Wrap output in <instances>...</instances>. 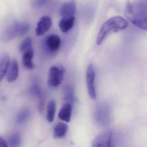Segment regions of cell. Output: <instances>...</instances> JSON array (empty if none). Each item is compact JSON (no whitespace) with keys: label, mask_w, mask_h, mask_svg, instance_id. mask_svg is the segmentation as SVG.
Instances as JSON below:
<instances>
[{"label":"cell","mask_w":147,"mask_h":147,"mask_svg":"<svg viewBox=\"0 0 147 147\" xmlns=\"http://www.w3.org/2000/svg\"><path fill=\"white\" fill-rule=\"evenodd\" d=\"M124 13L126 18L133 25L147 31V3L128 1Z\"/></svg>","instance_id":"obj_1"},{"label":"cell","mask_w":147,"mask_h":147,"mask_svg":"<svg viewBox=\"0 0 147 147\" xmlns=\"http://www.w3.org/2000/svg\"><path fill=\"white\" fill-rule=\"evenodd\" d=\"M128 26V22L121 16L111 17L105 22L101 27L97 38V45H99L102 44L111 34L124 30Z\"/></svg>","instance_id":"obj_2"},{"label":"cell","mask_w":147,"mask_h":147,"mask_svg":"<svg viewBox=\"0 0 147 147\" xmlns=\"http://www.w3.org/2000/svg\"><path fill=\"white\" fill-rule=\"evenodd\" d=\"M65 69L61 65H53L50 68L47 78V84L53 88L58 87L63 80Z\"/></svg>","instance_id":"obj_3"},{"label":"cell","mask_w":147,"mask_h":147,"mask_svg":"<svg viewBox=\"0 0 147 147\" xmlns=\"http://www.w3.org/2000/svg\"><path fill=\"white\" fill-rule=\"evenodd\" d=\"M92 147H115V137L111 131L102 132L97 136L92 142Z\"/></svg>","instance_id":"obj_4"},{"label":"cell","mask_w":147,"mask_h":147,"mask_svg":"<svg viewBox=\"0 0 147 147\" xmlns=\"http://www.w3.org/2000/svg\"><path fill=\"white\" fill-rule=\"evenodd\" d=\"M95 78L96 72L93 65L90 64L86 70V80L88 93L90 97L92 100H95L96 98Z\"/></svg>","instance_id":"obj_5"},{"label":"cell","mask_w":147,"mask_h":147,"mask_svg":"<svg viewBox=\"0 0 147 147\" xmlns=\"http://www.w3.org/2000/svg\"><path fill=\"white\" fill-rule=\"evenodd\" d=\"M19 24V21L14 20L9 24L3 29L1 34L2 41L4 42H9L18 35Z\"/></svg>","instance_id":"obj_6"},{"label":"cell","mask_w":147,"mask_h":147,"mask_svg":"<svg viewBox=\"0 0 147 147\" xmlns=\"http://www.w3.org/2000/svg\"><path fill=\"white\" fill-rule=\"evenodd\" d=\"M61 45L60 37L56 34H52L48 35L44 42V47L48 53L53 54L57 52Z\"/></svg>","instance_id":"obj_7"},{"label":"cell","mask_w":147,"mask_h":147,"mask_svg":"<svg viewBox=\"0 0 147 147\" xmlns=\"http://www.w3.org/2000/svg\"><path fill=\"white\" fill-rule=\"evenodd\" d=\"M52 20L50 16H44L39 20L35 30V34L40 36L46 33L51 28Z\"/></svg>","instance_id":"obj_8"},{"label":"cell","mask_w":147,"mask_h":147,"mask_svg":"<svg viewBox=\"0 0 147 147\" xmlns=\"http://www.w3.org/2000/svg\"><path fill=\"white\" fill-rule=\"evenodd\" d=\"M76 13V3L74 0L65 3L59 9V13L63 18L74 16Z\"/></svg>","instance_id":"obj_9"},{"label":"cell","mask_w":147,"mask_h":147,"mask_svg":"<svg viewBox=\"0 0 147 147\" xmlns=\"http://www.w3.org/2000/svg\"><path fill=\"white\" fill-rule=\"evenodd\" d=\"M19 66L18 62L16 59H13L9 62L6 73V78L9 82L15 81L19 76Z\"/></svg>","instance_id":"obj_10"},{"label":"cell","mask_w":147,"mask_h":147,"mask_svg":"<svg viewBox=\"0 0 147 147\" xmlns=\"http://www.w3.org/2000/svg\"><path fill=\"white\" fill-rule=\"evenodd\" d=\"M72 111V104L69 103H65L59 111V118L65 122H69L71 118Z\"/></svg>","instance_id":"obj_11"},{"label":"cell","mask_w":147,"mask_h":147,"mask_svg":"<svg viewBox=\"0 0 147 147\" xmlns=\"http://www.w3.org/2000/svg\"><path fill=\"white\" fill-rule=\"evenodd\" d=\"M75 22V17H63L59 22V27L63 32H69L73 27Z\"/></svg>","instance_id":"obj_12"},{"label":"cell","mask_w":147,"mask_h":147,"mask_svg":"<svg viewBox=\"0 0 147 147\" xmlns=\"http://www.w3.org/2000/svg\"><path fill=\"white\" fill-rule=\"evenodd\" d=\"M34 56L33 48L26 51L22 53V63L23 66L28 69H32L34 68L33 59Z\"/></svg>","instance_id":"obj_13"},{"label":"cell","mask_w":147,"mask_h":147,"mask_svg":"<svg viewBox=\"0 0 147 147\" xmlns=\"http://www.w3.org/2000/svg\"><path fill=\"white\" fill-rule=\"evenodd\" d=\"M9 62V57L7 53H3L0 55V82L6 75Z\"/></svg>","instance_id":"obj_14"},{"label":"cell","mask_w":147,"mask_h":147,"mask_svg":"<svg viewBox=\"0 0 147 147\" xmlns=\"http://www.w3.org/2000/svg\"><path fill=\"white\" fill-rule=\"evenodd\" d=\"M68 126L64 123H59L54 127L53 136L55 139H61L66 135L68 131Z\"/></svg>","instance_id":"obj_15"},{"label":"cell","mask_w":147,"mask_h":147,"mask_svg":"<svg viewBox=\"0 0 147 147\" xmlns=\"http://www.w3.org/2000/svg\"><path fill=\"white\" fill-rule=\"evenodd\" d=\"M56 110V102L54 100H51L49 102L47 107V119L48 122L51 123L54 121Z\"/></svg>","instance_id":"obj_16"},{"label":"cell","mask_w":147,"mask_h":147,"mask_svg":"<svg viewBox=\"0 0 147 147\" xmlns=\"http://www.w3.org/2000/svg\"><path fill=\"white\" fill-rule=\"evenodd\" d=\"M31 111L29 109H24L22 110L16 117V123L18 124H22L28 120L31 116Z\"/></svg>","instance_id":"obj_17"},{"label":"cell","mask_w":147,"mask_h":147,"mask_svg":"<svg viewBox=\"0 0 147 147\" xmlns=\"http://www.w3.org/2000/svg\"><path fill=\"white\" fill-rule=\"evenodd\" d=\"M8 143L10 147H20L21 144V138L18 133H14L8 138Z\"/></svg>","instance_id":"obj_18"},{"label":"cell","mask_w":147,"mask_h":147,"mask_svg":"<svg viewBox=\"0 0 147 147\" xmlns=\"http://www.w3.org/2000/svg\"><path fill=\"white\" fill-rule=\"evenodd\" d=\"M32 48H33V47L32 39L31 38L28 37V38H26L22 42L19 47V50L22 53H23Z\"/></svg>","instance_id":"obj_19"},{"label":"cell","mask_w":147,"mask_h":147,"mask_svg":"<svg viewBox=\"0 0 147 147\" xmlns=\"http://www.w3.org/2000/svg\"><path fill=\"white\" fill-rule=\"evenodd\" d=\"M30 28V26L28 23L26 22H20L18 35L21 37L24 36L28 32Z\"/></svg>","instance_id":"obj_20"},{"label":"cell","mask_w":147,"mask_h":147,"mask_svg":"<svg viewBox=\"0 0 147 147\" xmlns=\"http://www.w3.org/2000/svg\"><path fill=\"white\" fill-rule=\"evenodd\" d=\"M65 100L66 101L65 103H69L72 104L73 101L74 94L73 89L70 86H67L65 89Z\"/></svg>","instance_id":"obj_21"},{"label":"cell","mask_w":147,"mask_h":147,"mask_svg":"<svg viewBox=\"0 0 147 147\" xmlns=\"http://www.w3.org/2000/svg\"><path fill=\"white\" fill-rule=\"evenodd\" d=\"M50 0H32V6L35 8L40 7L47 4Z\"/></svg>","instance_id":"obj_22"},{"label":"cell","mask_w":147,"mask_h":147,"mask_svg":"<svg viewBox=\"0 0 147 147\" xmlns=\"http://www.w3.org/2000/svg\"><path fill=\"white\" fill-rule=\"evenodd\" d=\"M0 147H8L7 142L4 139L0 136Z\"/></svg>","instance_id":"obj_23"}]
</instances>
